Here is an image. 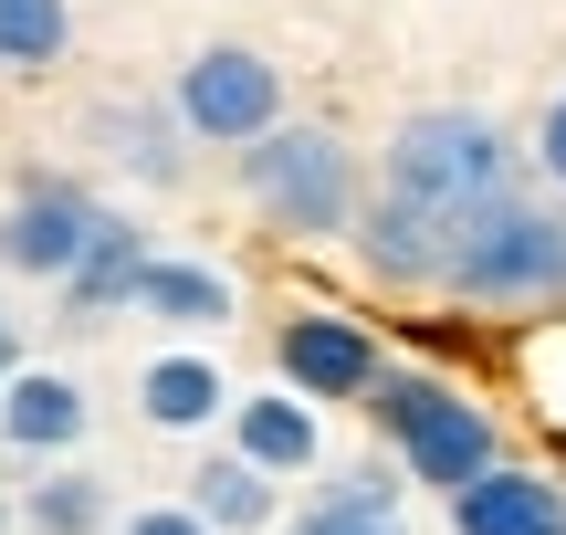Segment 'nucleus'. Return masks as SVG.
<instances>
[{
	"mask_svg": "<svg viewBox=\"0 0 566 535\" xmlns=\"http://www.w3.org/2000/svg\"><path fill=\"white\" fill-rule=\"evenodd\" d=\"M21 535H116V483L95 462H42L21 483Z\"/></svg>",
	"mask_w": 566,
	"mask_h": 535,
	"instance_id": "nucleus-17",
	"label": "nucleus"
},
{
	"mask_svg": "<svg viewBox=\"0 0 566 535\" xmlns=\"http://www.w3.org/2000/svg\"><path fill=\"white\" fill-rule=\"evenodd\" d=\"M126 315H147V326H168V336H221L231 315H242V284H231L221 263H200V252H147Z\"/></svg>",
	"mask_w": 566,
	"mask_h": 535,
	"instance_id": "nucleus-13",
	"label": "nucleus"
},
{
	"mask_svg": "<svg viewBox=\"0 0 566 535\" xmlns=\"http://www.w3.org/2000/svg\"><path fill=\"white\" fill-rule=\"evenodd\" d=\"M189 515L210 535H273L283 525V473H263L252 452H210L189 473Z\"/></svg>",
	"mask_w": 566,
	"mask_h": 535,
	"instance_id": "nucleus-16",
	"label": "nucleus"
},
{
	"mask_svg": "<svg viewBox=\"0 0 566 535\" xmlns=\"http://www.w3.org/2000/svg\"><path fill=\"white\" fill-rule=\"evenodd\" d=\"M84 431H95V399H84L74 368H32V357H21V368L0 378V452H21V462H74Z\"/></svg>",
	"mask_w": 566,
	"mask_h": 535,
	"instance_id": "nucleus-8",
	"label": "nucleus"
},
{
	"mask_svg": "<svg viewBox=\"0 0 566 535\" xmlns=\"http://www.w3.org/2000/svg\"><path fill=\"white\" fill-rule=\"evenodd\" d=\"M273 535H409V473L399 462H336L315 504H294Z\"/></svg>",
	"mask_w": 566,
	"mask_h": 535,
	"instance_id": "nucleus-11",
	"label": "nucleus"
},
{
	"mask_svg": "<svg viewBox=\"0 0 566 535\" xmlns=\"http://www.w3.org/2000/svg\"><path fill=\"white\" fill-rule=\"evenodd\" d=\"M168 105H179V126L200 147H252L263 126L294 116V105H283V63L252 53V42H200V53L168 74Z\"/></svg>",
	"mask_w": 566,
	"mask_h": 535,
	"instance_id": "nucleus-5",
	"label": "nucleus"
},
{
	"mask_svg": "<svg viewBox=\"0 0 566 535\" xmlns=\"http://www.w3.org/2000/svg\"><path fill=\"white\" fill-rule=\"evenodd\" d=\"M74 53V0H0V74H53Z\"/></svg>",
	"mask_w": 566,
	"mask_h": 535,
	"instance_id": "nucleus-18",
	"label": "nucleus"
},
{
	"mask_svg": "<svg viewBox=\"0 0 566 535\" xmlns=\"http://www.w3.org/2000/svg\"><path fill=\"white\" fill-rule=\"evenodd\" d=\"M21 368V315H11V294H0V378Z\"/></svg>",
	"mask_w": 566,
	"mask_h": 535,
	"instance_id": "nucleus-21",
	"label": "nucleus"
},
{
	"mask_svg": "<svg viewBox=\"0 0 566 535\" xmlns=\"http://www.w3.org/2000/svg\"><path fill=\"white\" fill-rule=\"evenodd\" d=\"M231 452H252L263 473L294 483V473H315V462H325V410H315V399H294L283 378H273V389H242V399H231Z\"/></svg>",
	"mask_w": 566,
	"mask_h": 535,
	"instance_id": "nucleus-14",
	"label": "nucleus"
},
{
	"mask_svg": "<svg viewBox=\"0 0 566 535\" xmlns=\"http://www.w3.org/2000/svg\"><path fill=\"white\" fill-rule=\"evenodd\" d=\"M441 525L451 535H566V483L535 473V462H493L483 483L441 494Z\"/></svg>",
	"mask_w": 566,
	"mask_h": 535,
	"instance_id": "nucleus-12",
	"label": "nucleus"
},
{
	"mask_svg": "<svg viewBox=\"0 0 566 535\" xmlns=\"http://www.w3.org/2000/svg\"><path fill=\"white\" fill-rule=\"evenodd\" d=\"M116 535H210V525L189 515V494H168V504H137V515H116Z\"/></svg>",
	"mask_w": 566,
	"mask_h": 535,
	"instance_id": "nucleus-20",
	"label": "nucleus"
},
{
	"mask_svg": "<svg viewBox=\"0 0 566 535\" xmlns=\"http://www.w3.org/2000/svg\"><path fill=\"white\" fill-rule=\"evenodd\" d=\"M137 263H147V231L126 221V210H105V231L84 242V263L63 273V326H105V315H126L137 305Z\"/></svg>",
	"mask_w": 566,
	"mask_h": 535,
	"instance_id": "nucleus-15",
	"label": "nucleus"
},
{
	"mask_svg": "<svg viewBox=\"0 0 566 535\" xmlns=\"http://www.w3.org/2000/svg\"><path fill=\"white\" fill-rule=\"evenodd\" d=\"M105 231V200L84 179H63V168H32V179L0 200V273H21V284H63V273L84 263V242Z\"/></svg>",
	"mask_w": 566,
	"mask_h": 535,
	"instance_id": "nucleus-6",
	"label": "nucleus"
},
{
	"mask_svg": "<svg viewBox=\"0 0 566 535\" xmlns=\"http://www.w3.org/2000/svg\"><path fill=\"white\" fill-rule=\"evenodd\" d=\"M21 525V494H11V483H0V535H11Z\"/></svg>",
	"mask_w": 566,
	"mask_h": 535,
	"instance_id": "nucleus-22",
	"label": "nucleus"
},
{
	"mask_svg": "<svg viewBox=\"0 0 566 535\" xmlns=\"http://www.w3.org/2000/svg\"><path fill=\"white\" fill-rule=\"evenodd\" d=\"M525 168H535V179H546L556 200H566V84H556L546 105H535V137H525Z\"/></svg>",
	"mask_w": 566,
	"mask_h": 535,
	"instance_id": "nucleus-19",
	"label": "nucleus"
},
{
	"mask_svg": "<svg viewBox=\"0 0 566 535\" xmlns=\"http://www.w3.org/2000/svg\"><path fill=\"white\" fill-rule=\"evenodd\" d=\"M231 399H242V389H231V368H221L210 347H158V357L137 368V420H147V431H168V441L221 431Z\"/></svg>",
	"mask_w": 566,
	"mask_h": 535,
	"instance_id": "nucleus-10",
	"label": "nucleus"
},
{
	"mask_svg": "<svg viewBox=\"0 0 566 535\" xmlns=\"http://www.w3.org/2000/svg\"><path fill=\"white\" fill-rule=\"evenodd\" d=\"M231 189H242V210L283 252H325V242H357L367 147L346 137L336 116H283L252 147H231Z\"/></svg>",
	"mask_w": 566,
	"mask_h": 535,
	"instance_id": "nucleus-2",
	"label": "nucleus"
},
{
	"mask_svg": "<svg viewBox=\"0 0 566 535\" xmlns=\"http://www.w3.org/2000/svg\"><path fill=\"white\" fill-rule=\"evenodd\" d=\"M357 410L378 420L388 462H399L420 494H462V483H483L493 462H504V420H493V399L462 389L451 368H409V357H388L378 389H367Z\"/></svg>",
	"mask_w": 566,
	"mask_h": 535,
	"instance_id": "nucleus-3",
	"label": "nucleus"
},
{
	"mask_svg": "<svg viewBox=\"0 0 566 535\" xmlns=\"http://www.w3.org/2000/svg\"><path fill=\"white\" fill-rule=\"evenodd\" d=\"M441 305H462V315H556L566 305V200L556 189L525 179L504 210H483L462 231V252L441 273Z\"/></svg>",
	"mask_w": 566,
	"mask_h": 535,
	"instance_id": "nucleus-4",
	"label": "nucleus"
},
{
	"mask_svg": "<svg viewBox=\"0 0 566 535\" xmlns=\"http://www.w3.org/2000/svg\"><path fill=\"white\" fill-rule=\"evenodd\" d=\"M378 368H388V347H378L346 305H294V315L273 326V378H283L294 399H315V410L367 399V389H378Z\"/></svg>",
	"mask_w": 566,
	"mask_h": 535,
	"instance_id": "nucleus-7",
	"label": "nucleus"
},
{
	"mask_svg": "<svg viewBox=\"0 0 566 535\" xmlns=\"http://www.w3.org/2000/svg\"><path fill=\"white\" fill-rule=\"evenodd\" d=\"M84 137L105 147V168H126V179H147V189H179L189 179V147H200L168 95H95V105H84Z\"/></svg>",
	"mask_w": 566,
	"mask_h": 535,
	"instance_id": "nucleus-9",
	"label": "nucleus"
},
{
	"mask_svg": "<svg viewBox=\"0 0 566 535\" xmlns=\"http://www.w3.org/2000/svg\"><path fill=\"white\" fill-rule=\"evenodd\" d=\"M525 189V147L483 116V105H409L367 158V210H357V263L388 294H441L451 252L483 210Z\"/></svg>",
	"mask_w": 566,
	"mask_h": 535,
	"instance_id": "nucleus-1",
	"label": "nucleus"
}]
</instances>
